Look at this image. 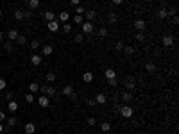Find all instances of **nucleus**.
Wrapping results in <instances>:
<instances>
[{
  "label": "nucleus",
  "instance_id": "obj_1",
  "mask_svg": "<svg viewBox=\"0 0 179 134\" xmlns=\"http://www.w3.org/2000/svg\"><path fill=\"white\" fill-rule=\"evenodd\" d=\"M118 115L124 116V118H131L134 115V109H132L129 104H124V105H120V113H118Z\"/></svg>",
  "mask_w": 179,
  "mask_h": 134
},
{
  "label": "nucleus",
  "instance_id": "obj_2",
  "mask_svg": "<svg viewBox=\"0 0 179 134\" xmlns=\"http://www.w3.org/2000/svg\"><path fill=\"white\" fill-rule=\"evenodd\" d=\"M81 29H83V34H91L95 31V25H93V22H83Z\"/></svg>",
  "mask_w": 179,
  "mask_h": 134
},
{
  "label": "nucleus",
  "instance_id": "obj_3",
  "mask_svg": "<svg viewBox=\"0 0 179 134\" xmlns=\"http://www.w3.org/2000/svg\"><path fill=\"white\" fill-rule=\"evenodd\" d=\"M59 27H61V23H59V20H52V22H47V29L50 32H57Z\"/></svg>",
  "mask_w": 179,
  "mask_h": 134
},
{
  "label": "nucleus",
  "instance_id": "obj_4",
  "mask_svg": "<svg viewBox=\"0 0 179 134\" xmlns=\"http://www.w3.org/2000/svg\"><path fill=\"white\" fill-rule=\"evenodd\" d=\"M120 100H122L124 104H129L131 100H132V93H131V91H125V90H124V91L120 93Z\"/></svg>",
  "mask_w": 179,
  "mask_h": 134
},
{
  "label": "nucleus",
  "instance_id": "obj_5",
  "mask_svg": "<svg viewBox=\"0 0 179 134\" xmlns=\"http://www.w3.org/2000/svg\"><path fill=\"white\" fill-rule=\"evenodd\" d=\"M156 18H160V20L168 18V9L167 7H160V9L156 11Z\"/></svg>",
  "mask_w": 179,
  "mask_h": 134
},
{
  "label": "nucleus",
  "instance_id": "obj_6",
  "mask_svg": "<svg viewBox=\"0 0 179 134\" xmlns=\"http://www.w3.org/2000/svg\"><path fill=\"white\" fill-rule=\"evenodd\" d=\"M125 88H127V91H131V93L136 90V84H134V79H132V77L125 79Z\"/></svg>",
  "mask_w": 179,
  "mask_h": 134
},
{
  "label": "nucleus",
  "instance_id": "obj_7",
  "mask_svg": "<svg viewBox=\"0 0 179 134\" xmlns=\"http://www.w3.org/2000/svg\"><path fill=\"white\" fill-rule=\"evenodd\" d=\"M161 43H163V46H172V45H174V36H170V34L163 36L161 38Z\"/></svg>",
  "mask_w": 179,
  "mask_h": 134
},
{
  "label": "nucleus",
  "instance_id": "obj_8",
  "mask_svg": "<svg viewBox=\"0 0 179 134\" xmlns=\"http://www.w3.org/2000/svg\"><path fill=\"white\" fill-rule=\"evenodd\" d=\"M41 61H43V56H39V54H32V56H31V63L34 66H39Z\"/></svg>",
  "mask_w": 179,
  "mask_h": 134
},
{
  "label": "nucleus",
  "instance_id": "obj_9",
  "mask_svg": "<svg viewBox=\"0 0 179 134\" xmlns=\"http://www.w3.org/2000/svg\"><path fill=\"white\" fill-rule=\"evenodd\" d=\"M145 27H147V23H145L143 20H140V18H138L136 22H134V29H136L138 32H143V31H145Z\"/></svg>",
  "mask_w": 179,
  "mask_h": 134
},
{
  "label": "nucleus",
  "instance_id": "obj_10",
  "mask_svg": "<svg viewBox=\"0 0 179 134\" xmlns=\"http://www.w3.org/2000/svg\"><path fill=\"white\" fill-rule=\"evenodd\" d=\"M74 93H75V91H74V86H72V84H66L65 88H63V95H65V97H68V98H70L72 95H74Z\"/></svg>",
  "mask_w": 179,
  "mask_h": 134
},
{
  "label": "nucleus",
  "instance_id": "obj_11",
  "mask_svg": "<svg viewBox=\"0 0 179 134\" xmlns=\"http://www.w3.org/2000/svg\"><path fill=\"white\" fill-rule=\"evenodd\" d=\"M68 20H70V13L68 11H61V13H59V22H61V23H66Z\"/></svg>",
  "mask_w": 179,
  "mask_h": 134
},
{
  "label": "nucleus",
  "instance_id": "obj_12",
  "mask_svg": "<svg viewBox=\"0 0 179 134\" xmlns=\"http://www.w3.org/2000/svg\"><path fill=\"white\" fill-rule=\"evenodd\" d=\"M41 54H43V56H52V54H54V46H52V45H45L41 48Z\"/></svg>",
  "mask_w": 179,
  "mask_h": 134
},
{
  "label": "nucleus",
  "instance_id": "obj_13",
  "mask_svg": "<svg viewBox=\"0 0 179 134\" xmlns=\"http://www.w3.org/2000/svg\"><path fill=\"white\" fill-rule=\"evenodd\" d=\"M95 102H97V104H100V105H104L106 102H108V97H106L104 93H98V95L95 97Z\"/></svg>",
  "mask_w": 179,
  "mask_h": 134
},
{
  "label": "nucleus",
  "instance_id": "obj_14",
  "mask_svg": "<svg viewBox=\"0 0 179 134\" xmlns=\"http://www.w3.org/2000/svg\"><path fill=\"white\" fill-rule=\"evenodd\" d=\"M104 75H106V79L109 80V79H115V77H116V72H115L113 68H106V70H104Z\"/></svg>",
  "mask_w": 179,
  "mask_h": 134
},
{
  "label": "nucleus",
  "instance_id": "obj_15",
  "mask_svg": "<svg viewBox=\"0 0 179 134\" xmlns=\"http://www.w3.org/2000/svg\"><path fill=\"white\" fill-rule=\"evenodd\" d=\"M7 109L11 113H16L18 111V102H16V100H9V102H7Z\"/></svg>",
  "mask_w": 179,
  "mask_h": 134
},
{
  "label": "nucleus",
  "instance_id": "obj_16",
  "mask_svg": "<svg viewBox=\"0 0 179 134\" xmlns=\"http://www.w3.org/2000/svg\"><path fill=\"white\" fill-rule=\"evenodd\" d=\"M38 102H39V105H41V107H49L50 105L49 97H38Z\"/></svg>",
  "mask_w": 179,
  "mask_h": 134
},
{
  "label": "nucleus",
  "instance_id": "obj_17",
  "mask_svg": "<svg viewBox=\"0 0 179 134\" xmlns=\"http://www.w3.org/2000/svg\"><path fill=\"white\" fill-rule=\"evenodd\" d=\"M84 15H86V22H93V20L97 18L95 11H84Z\"/></svg>",
  "mask_w": 179,
  "mask_h": 134
},
{
  "label": "nucleus",
  "instance_id": "obj_18",
  "mask_svg": "<svg viewBox=\"0 0 179 134\" xmlns=\"http://www.w3.org/2000/svg\"><path fill=\"white\" fill-rule=\"evenodd\" d=\"M16 38H18V31H16V29H9L7 39H11V41H16Z\"/></svg>",
  "mask_w": 179,
  "mask_h": 134
},
{
  "label": "nucleus",
  "instance_id": "obj_19",
  "mask_svg": "<svg viewBox=\"0 0 179 134\" xmlns=\"http://www.w3.org/2000/svg\"><path fill=\"white\" fill-rule=\"evenodd\" d=\"M34 131H36V125L34 123H25V134H34Z\"/></svg>",
  "mask_w": 179,
  "mask_h": 134
},
{
  "label": "nucleus",
  "instance_id": "obj_20",
  "mask_svg": "<svg viewBox=\"0 0 179 134\" xmlns=\"http://www.w3.org/2000/svg\"><path fill=\"white\" fill-rule=\"evenodd\" d=\"M108 20H109V23H116V22H118V16H116V13L109 11V13H108Z\"/></svg>",
  "mask_w": 179,
  "mask_h": 134
},
{
  "label": "nucleus",
  "instance_id": "obj_21",
  "mask_svg": "<svg viewBox=\"0 0 179 134\" xmlns=\"http://www.w3.org/2000/svg\"><path fill=\"white\" fill-rule=\"evenodd\" d=\"M83 80L84 82H91V80H93V73L91 72H84L83 73Z\"/></svg>",
  "mask_w": 179,
  "mask_h": 134
},
{
  "label": "nucleus",
  "instance_id": "obj_22",
  "mask_svg": "<svg viewBox=\"0 0 179 134\" xmlns=\"http://www.w3.org/2000/svg\"><path fill=\"white\" fill-rule=\"evenodd\" d=\"M125 56H132V54H134V48H132L131 45H124V50H122Z\"/></svg>",
  "mask_w": 179,
  "mask_h": 134
},
{
  "label": "nucleus",
  "instance_id": "obj_23",
  "mask_svg": "<svg viewBox=\"0 0 179 134\" xmlns=\"http://www.w3.org/2000/svg\"><path fill=\"white\" fill-rule=\"evenodd\" d=\"M39 7V0H29V9L31 11H34Z\"/></svg>",
  "mask_w": 179,
  "mask_h": 134
},
{
  "label": "nucleus",
  "instance_id": "obj_24",
  "mask_svg": "<svg viewBox=\"0 0 179 134\" xmlns=\"http://www.w3.org/2000/svg\"><path fill=\"white\" fill-rule=\"evenodd\" d=\"M100 131H102V132H109V131H111V123H109V122H102V123H100Z\"/></svg>",
  "mask_w": 179,
  "mask_h": 134
},
{
  "label": "nucleus",
  "instance_id": "obj_25",
  "mask_svg": "<svg viewBox=\"0 0 179 134\" xmlns=\"http://www.w3.org/2000/svg\"><path fill=\"white\" fill-rule=\"evenodd\" d=\"M134 39H136L138 43H143V41H145V32H136V34H134Z\"/></svg>",
  "mask_w": 179,
  "mask_h": 134
},
{
  "label": "nucleus",
  "instance_id": "obj_26",
  "mask_svg": "<svg viewBox=\"0 0 179 134\" xmlns=\"http://www.w3.org/2000/svg\"><path fill=\"white\" fill-rule=\"evenodd\" d=\"M145 70H147L149 73H154L158 68H156V64H154V63H147V64H145Z\"/></svg>",
  "mask_w": 179,
  "mask_h": 134
},
{
  "label": "nucleus",
  "instance_id": "obj_27",
  "mask_svg": "<svg viewBox=\"0 0 179 134\" xmlns=\"http://www.w3.org/2000/svg\"><path fill=\"white\" fill-rule=\"evenodd\" d=\"M45 95H49V97H56V88H52V86H47V90H45Z\"/></svg>",
  "mask_w": 179,
  "mask_h": 134
},
{
  "label": "nucleus",
  "instance_id": "obj_28",
  "mask_svg": "<svg viewBox=\"0 0 179 134\" xmlns=\"http://www.w3.org/2000/svg\"><path fill=\"white\" fill-rule=\"evenodd\" d=\"M56 79H57V75L54 72H49L47 73V82H56Z\"/></svg>",
  "mask_w": 179,
  "mask_h": 134
},
{
  "label": "nucleus",
  "instance_id": "obj_29",
  "mask_svg": "<svg viewBox=\"0 0 179 134\" xmlns=\"http://www.w3.org/2000/svg\"><path fill=\"white\" fill-rule=\"evenodd\" d=\"M29 90H31V93L39 91V84H38V82H31V84H29Z\"/></svg>",
  "mask_w": 179,
  "mask_h": 134
},
{
  "label": "nucleus",
  "instance_id": "obj_30",
  "mask_svg": "<svg viewBox=\"0 0 179 134\" xmlns=\"http://www.w3.org/2000/svg\"><path fill=\"white\" fill-rule=\"evenodd\" d=\"M39 45H41V39H32L31 41V48H39Z\"/></svg>",
  "mask_w": 179,
  "mask_h": 134
},
{
  "label": "nucleus",
  "instance_id": "obj_31",
  "mask_svg": "<svg viewBox=\"0 0 179 134\" xmlns=\"http://www.w3.org/2000/svg\"><path fill=\"white\" fill-rule=\"evenodd\" d=\"M45 20H47V22H52V20H56L54 13H52V11H47V13H45Z\"/></svg>",
  "mask_w": 179,
  "mask_h": 134
},
{
  "label": "nucleus",
  "instance_id": "obj_32",
  "mask_svg": "<svg viewBox=\"0 0 179 134\" xmlns=\"http://www.w3.org/2000/svg\"><path fill=\"white\" fill-rule=\"evenodd\" d=\"M74 41H75V43H83V41H84V34H83V32H79V34H75Z\"/></svg>",
  "mask_w": 179,
  "mask_h": 134
},
{
  "label": "nucleus",
  "instance_id": "obj_33",
  "mask_svg": "<svg viewBox=\"0 0 179 134\" xmlns=\"http://www.w3.org/2000/svg\"><path fill=\"white\" fill-rule=\"evenodd\" d=\"M15 20H23V11L22 9H16L15 11Z\"/></svg>",
  "mask_w": 179,
  "mask_h": 134
},
{
  "label": "nucleus",
  "instance_id": "obj_34",
  "mask_svg": "<svg viewBox=\"0 0 179 134\" xmlns=\"http://www.w3.org/2000/svg\"><path fill=\"white\" fill-rule=\"evenodd\" d=\"M25 100H27L29 104H32L36 100V97H34V93H27V95H25Z\"/></svg>",
  "mask_w": 179,
  "mask_h": 134
},
{
  "label": "nucleus",
  "instance_id": "obj_35",
  "mask_svg": "<svg viewBox=\"0 0 179 134\" xmlns=\"http://www.w3.org/2000/svg\"><path fill=\"white\" fill-rule=\"evenodd\" d=\"M98 36L106 38V36H108V29H106V27H100V29H98Z\"/></svg>",
  "mask_w": 179,
  "mask_h": 134
},
{
  "label": "nucleus",
  "instance_id": "obj_36",
  "mask_svg": "<svg viewBox=\"0 0 179 134\" xmlns=\"http://www.w3.org/2000/svg\"><path fill=\"white\" fill-rule=\"evenodd\" d=\"M61 29L66 32V34H68V32H72V25H70L68 22H66V23H63V27H61Z\"/></svg>",
  "mask_w": 179,
  "mask_h": 134
},
{
  "label": "nucleus",
  "instance_id": "obj_37",
  "mask_svg": "<svg viewBox=\"0 0 179 134\" xmlns=\"http://www.w3.org/2000/svg\"><path fill=\"white\" fill-rule=\"evenodd\" d=\"M108 84L111 86V88H116V86H118V79H116V77H115V79H109Z\"/></svg>",
  "mask_w": 179,
  "mask_h": 134
},
{
  "label": "nucleus",
  "instance_id": "obj_38",
  "mask_svg": "<svg viewBox=\"0 0 179 134\" xmlns=\"http://www.w3.org/2000/svg\"><path fill=\"white\" fill-rule=\"evenodd\" d=\"M84 7H83V5H75V15H84Z\"/></svg>",
  "mask_w": 179,
  "mask_h": 134
},
{
  "label": "nucleus",
  "instance_id": "obj_39",
  "mask_svg": "<svg viewBox=\"0 0 179 134\" xmlns=\"http://www.w3.org/2000/svg\"><path fill=\"white\" fill-rule=\"evenodd\" d=\"M86 123H88V125H90V127H93V125H97V120H95V118H93V116H90V118H88V120H86Z\"/></svg>",
  "mask_w": 179,
  "mask_h": 134
},
{
  "label": "nucleus",
  "instance_id": "obj_40",
  "mask_svg": "<svg viewBox=\"0 0 179 134\" xmlns=\"http://www.w3.org/2000/svg\"><path fill=\"white\" fill-rule=\"evenodd\" d=\"M74 22H75L77 25H81V23H83V15H75V16H74Z\"/></svg>",
  "mask_w": 179,
  "mask_h": 134
},
{
  "label": "nucleus",
  "instance_id": "obj_41",
  "mask_svg": "<svg viewBox=\"0 0 179 134\" xmlns=\"http://www.w3.org/2000/svg\"><path fill=\"white\" fill-rule=\"evenodd\" d=\"M16 43H18V45H25V36L18 34V38H16Z\"/></svg>",
  "mask_w": 179,
  "mask_h": 134
},
{
  "label": "nucleus",
  "instance_id": "obj_42",
  "mask_svg": "<svg viewBox=\"0 0 179 134\" xmlns=\"http://www.w3.org/2000/svg\"><path fill=\"white\" fill-rule=\"evenodd\" d=\"M16 122H18V120H16L15 116H9V118H7V125H11V127L16 125Z\"/></svg>",
  "mask_w": 179,
  "mask_h": 134
},
{
  "label": "nucleus",
  "instance_id": "obj_43",
  "mask_svg": "<svg viewBox=\"0 0 179 134\" xmlns=\"http://www.w3.org/2000/svg\"><path fill=\"white\" fill-rule=\"evenodd\" d=\"M115 50H116V52H122V50H124V43H122V41H118V43L115 45Z\"/></svg>",
  "mask_w": 179,
  "mask_h": 134
},
{
  "label": "nucleus",
  "instance_id": "obj_44",
  "mask_svg": "<svg viewBox=\"0 0 179 134\" xmlns=\"http://www.w3.org/2000/svg\"><path fill=\"white\" fill-rule=\"evenodd\" d=\"M4 46H5V50H7V52H13V43L11 41H5Z\"/></svg>",
  "mask_w": 179,
  "mask_h": 134
},
{
  "label": "nucleus",
  "instance_id": "obj_45",
  "mask_svg": "<svg viewBox=\"0 0 179 134\" xmlns=\"http://www.w3.org/2000/svg\"><path fill=\"white\" fill-rule=\"evenodd\" d=\"M113 113H115V115H118V113H120V104H115V105H113Z\"/></svg>",
  "mask_w": 179,
  "mask_h": 134
},
{
  "label": "nucleus",
  "instance_id": "obj_46",
  "mask_svg": "<svg viewBox=\"0 0 179 134\" xmlns=\"http://www.w3.org/2000/svg\"><path fill=\"white\" fill-rule=\"evenodd\" d=\"M5 86H7V82H5L4 79H0V91H2V90H5Z\"/></svg>",
  "mask_w": 179,
  "mask_h": 134
},
{
  "label": "nucleus",
  "instance_id": "obj_47",
  "mask_svg": "<svg viewBox=\"0 0 179 134\" xmlns=\"http://www.w3.org/2000/svg\"><path fill=\"white\" fill-rule=\"evenodd\" d=\"M86 102H88V105H97V102H95V98H88V100H86Z\"/></svg>",
  "mask_w": 179,
  "mask_h": 134
},
{
  "label": "nucleus",
  "instance_id": "obj_48",
  "mask_svg": "<svg viewBox=\"0 0 179 134\" xmlns=\"http://www.w3.org/2000/svg\"><path fill=\"white\" fill-rule=\"evenodd\" d=\"M32 16V11H23V18H31Z\"/></svg>",
  "mask_w": 179,
  "mask_h": 134
},
{
  "label": "nucleus",
  "instance_id": "obj_49",
  "mask_svg": "<svg viewBox=\"0 0 179 134\" xmlns=\"http://www.w3.org/2000/svg\"><path fill=\"white\" fill-rule=\"evenodd\" d=\"M4 120H5V113L0 111V122H4Z\"/></svg>",
  "mask_w": 179,
  "mask_h": 134
},
{
  "label": "nucleus",
  "instance_id": "obj_50",
  "mask_svg": "<svg viewBox=\"0 0 179 134\" xmlns=\"http://www.w3.org/2000/svg\"><path fill=\"white\" fill-rule=\"evenodd\" d=\"M111 2H113L115 5H120V4H124V0H111Z\"/></svg>",
  "mask_w": 179,
  "mask_h": 134
},
{
  "label": "nucleus",
  "instance_id": "obj_51",
  "mask_svg": "<svg viewBox=\"0 0 179 134\" xmlns=\"http://www.w3.org/2000/svg\"><path fill=\"white\" fill-rule=\"evenodd\" d=\"M5 98H7V100H13V93H5Z\"/></svg>",
  "mask_w": 179,
  "mask_h": 134
},
{
  "label": "nucleus",
  "instance_id": "obj_52",
  "mask_svg": "<svg viewBox=\"0 0 179 134\" xmlns=\"http://www.w3.org/2000/svg\"><path fill=\"white\" fill-rule=\"evenodd\" d=\"M70 2L74 4V5H79V4H81V0H70Z\"/></svg>",
  "mask_w": 179,
  "mask_h": 134
},
{
  "label": "nucleus",
  "instance_id": "obj_53",
  "mask_svg": "<svg viewBox=\"0 0 179 134\" xmlns=\"http://www.w3.org/2000/svg\"><path fill=\"white\" fill-rule=\"evenodd\" d=\"M0 132H4V125H2V122H0Z\"/></svg>",
  "mask_w": 179,
  "mask_h": 134
},
{
  "label": "nucleus",
  "instance_id": "obj_54",
  "mask_svg": "<svg viewBox=\"0 0 179 134\" xmlns=\"http://www.w3.org/2000/svg\"><path fill=\"white\" fill-rule=\"evenodd\" d=\"M2 39H4V34H2V32H0V41H2Z\"/></svg>",
  "mask_w": 179,
  "mask_h": 134
},
{
  "label": "nucleus",
  "instance_id": "obj_55",
  "mask_svg": "<svg viewBox=\"0 0 179 134\" xmlns=\"http://www.w3.org/2000/svg\"><path fill=\"white\" fill-rule=\"evenodd\" d=\"M0 16H2V9H0Z\"/></svg>",
  "mask_w": 179,
  "mask_h": 134
},
{
  "label": "nucleus",
  "instance_id": "obj_56",
  "mask_svg": "<svg viewBox=\"0 0 179 134\" xmlns=\"http://www.w3.org/2000/svg\"><path fill=\"white\" fill-rule=\"evenodd\" d=\"M142 134H149V132H142Z\"/></svg>",
  "mask_w": 179,
  "mask_h": 134
},
{
  "label": "nucleus",
  "instance_id": "obj_57",
  "mask_svg": "<svg viewBox=\"0 0 179 134\" xmlns=\"http://www.w3.org/2000/svg\"><path fill=\"white\" fill-rule=\"evenodd\" d=\"M0 32H2V29H0Z\"/></svg>",
  "mask_w": 179,
  "mask_h": 134
}]
</instances>
